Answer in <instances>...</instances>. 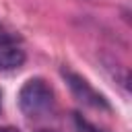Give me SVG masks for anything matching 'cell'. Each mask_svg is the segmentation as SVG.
Returning a JSON list of instances; mask_svg holds the SVG:
<instances>
[{
	"instance_id": "cell-1",
	"label": "cell",
	"mask_w": 132,
	"mask_h": 132,
	"mask_svg": "<svg viewBox=\"0 0 132 132\" xmlns=\"http://www.w3.org/2000/svg\"><path fill=\"white\" fill-rule=\"evenodd\" d=\"M21 111L29 118L45 116L54 107V91L43 78H29L19 93Z\"/></svg>"
},
{
	"instance_id": "cell-4",
	"label": "cell",
	"mask_w": 132,
	"mask_h": 132,
	"mask_svg": "<svg viewBox=\"0 0 132 132\" xmlns=\"http://www.w3.org/2000/svg\"><path fill=\"white\" fill-rule=\"evenodd\" d=\"M0 132H19L16 128H12V126H2L0 128Z\"/></svg>"
},
{
	"instance_id": "cell-3",
	"label": "cell",
	"mask_w": 132,
	"mask_h": 132,
	"mask_svg": "<svg viewBox=\"0 0 132 132\" xmlns=\"http://www.w3.org/2000/svg\"><path fill=\"white\" fill-rule=\"evenodd\" d=\"M25 62V50L12 39H4L0 43V68L2 70H12V68H19L23 66Z\"/></svg>"
},
{
	"instance_id": "cell-7",
	"label": "cell",
	"mask_w": 132,
	"mask_h": 132,
	"mask_svg": "<svg viewBox=\"0 0 132 132\" xmlns=\"http://www.w3.org/2000/svg\"><path fill=\"white\" fill-rule=\"evenodd\" d=\"M0 103H2V93H0Z\"/></svg>"
},
{
	"instance_id": "cell-5",
	"label": "cell",
	"mask_w": 132,
	"mask_h": 132,
	"mask_svg": "<svg viewBox=\"0 0 132 132\" xmlns=\"http://www.w3.org/2000/svg\"><path fill=\"white\" fill-rule=\"evenodd\" d=\"M8 37H10V35H8V33H4V29L0 27V43H2L4 39H8Z\"/></svg>"
},
{
	"instance_id": "cell-2",
	"label": "cell",
	"mask_w": 132,
	"mask_h": 132,
	"mask_svg": "<svg viewBox=\"0 0 132 132\" xmlns=\"http://www.w3.org/2000/svg\"><path fill=\"white\" fill-rule=\"evenodd\" d=\"M64 76H66V80H68L72 93H74L80 101H85L87 105H93V107H105V109H107L105 99H103L85 78H80L78 74H72V72H64Z\"/></svg>"
},
{
	"instance_id": "cell-6",
	"label": "cell",
	"mask_w": 132,
	"mask_h": 132,
	"mask_svg": "<svg viewBox=\"0 0 132 132\" xmlns=\"http://www.w3.org/2000/svg\"><path fill=\"white\" fill-rule=\"evenodd\" d=\"M39 132H52V130H39Z\"/></svg>"
}]
</instances>
